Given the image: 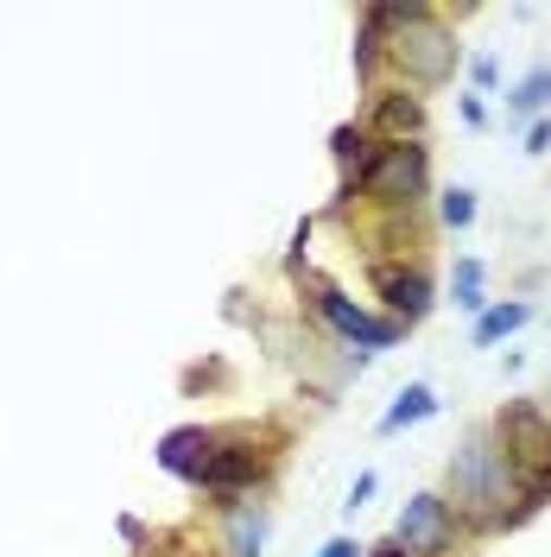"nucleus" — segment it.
Returning a JSON list of instances; mask_svg holds the SVG:
<instances>
[{
  "label": "nucleus",
  "instance_id": "obj_9",
  "mask_svg": "<svg viewBox=\"0 0 551 557\" xmlns=\"http://www.w3.org/2000/svg\"><path fill=\"white\" fill-rule=\"evenodd\" d=\"M267 525H273V513H267L260 500H229V507H222V552L229 557H260Z\"/></svg>",
  "mask_w": 551,
  "mask_h": 557
},
{
  "label": "nucleus",
  "instance_id": "obj_19",
  "mask_svg": "<svg viewBox=\"0 0 551 557\" xmlns=\"http://www.w3.org/2000/svg\"><path fill=\"white\" fill-rule=\"evenodd\" d=\"M317 557H362V545H355V539H330Z\"/></svg>",
  "mask_w": 551,
  "mask_h": 557
},
{
  "label": "nucleus",
  "instance_id": "obj_20",
  "mask_svg": "<svg viewBox=\"0 0 551 557\" xmlns=\"http://www.w3.org/2000/svg\"><path fill=\"white\" fill-rule=\"evenodd\" d=\"M368 557H406V552H400V545H393V539H387V545H375V552H368Z\"/></svg>",
  "mask_w": 551,
  "mask_h": 557
},
{
  "label": "nucleus",
  "instance_id": "obj_6",
  "mask_svg": "<svg viewBox=\"0 0 551 557\" xmlns=\"http://www.w3.org/2000/svg\"><path fill=\"white\" fill-rule=\"evenodd\" d=\"M393 545L406 557H450L456 552V513L444 494H413L406 513L393 520Z\"/></svg>",
  "mask_w": 551,
  "mask_h": 557
},
{
  "label": "nucleus",
  "instance_id": "obj_10",
  "mask_svg": "<svg viewBox=\"0 0 551 557\" xmlns=\"http://www.w3.org/2000/svg\"><path fill=\"white\" fill-rule=\"evenodd\" d=\"M368 127H375L380 146H387V139H418V127H425V102H418V96H375Z\"/></svg>",
  "mask_w": 551,
  "mask_h": 557
},
{
  "label": "nucleus",
  "instance_id": "obj_18",
  "mask_svg": "<svg viewBox=\"0 0 551 557\" xmlns=\"http://www.w3.org/2000/svg\"><path fill=\"white\" fill-rule=\"evenodd\" d=\"M368 494H375V475H355V487H348V513H355V507H362Z\"/></svg>",
  "mask_w": 551,
  "mask_h": 557
},
{
  "label": "nucleus",
  "instance_id": "obj_12",
  "mask_svg": "<svg viewBox=\"0 0 551 557\" xmlns=\"http://www.w3.org/2000/svg\"><path fill=\"white\" fill-rule=\"evenodd\" d=\"M431 412H438V393H431V386H406V393H400V399L387 406L380 431L393 437V431H406V424H418V418H431Z\"/></svg>",
  "mask_w": 551,
  "mask_h": 557
},
{
  "label": "nucleus",
  "instance_id": "obj_8",
  "mask_svg": "<svg viewBox=\"0 0 551 557\" xmlns=\"http://www.w3.org/2000/svg\"><path fill=\"white\" fill-rule=\"evenodd\" d=\"M375 285L380 298H387V311L400 330H413L418 317L431 311V278L418 273V267H400V260H375Z\"/></svg>",
  "mask_w": 551,
  "mask_h": 557
},
{
  "label": "nucleus",
  "instance_id": "obj_13",
  "mask_svg": "<svg viewBox=\"0 0 551 557\" xmlns=\"http://www.w3.org/2000/svg\"><path fill=\"white\" fill-rule=\"evenodd\" d=\"M526 317H532V305H494V311H482V323H476V348L501 343V336H514Z\"/></svg>",
  "mask_w": 551,
  "mask_h": 557
},
{
  "label": "nucleus",
  "instance_id": "obj_16",
  "mask_svg": "<svg viewBox=\"0 0 551 557\" xmlns=\"http://www.w3.org/2000/svg\"><path fill=\"white\" fill-rule=\"evenodd\" d=\"M438 215H444V228H469L476 222V190H444V203H438Z\"/></svg>",
  "mask_w": 551,
  "mask_h": 557
},
{
  "label": "nucleus",
  "instance_id": "obj_1",
  "mask_svg": "<svg viewBox=\"0 0 551 557\" xmlns=\"http://www.w3.org/2000/svg\"><path fill=\"white\" fill-rule=\"evenodd\" d=\"M368 20H375L380 33H393V58H400V70L413 76L418 89H438V83H450V70H456V38L438 26V13L431 7H368Z\"/></svg>",
  "mask_w": 551,
  "mask_h": 557
},
{
  "label": "nucleus",
  "instance_id": "obj_5",
  "mask_svg": "<svg viewBox=\"0 0 551 557\" xmlns=\"http://www.w3.org/2000/svg\"><path fill=\"white\" fill-rule=\"evenodd\" d=\"M507 462H501V450L488 444V437H476V444H463L456 450V462H450V487H456V507L463 513H476V520L494 525V500H507Z\"/></svg>",
  "mask_w": 551,
  "mask_h": 557
},
{
  "label": "nucleus",
  "instance_id": "obj_3",
  "mask_svg": "<svg viewBox=\"0 0 551 557\" xmlns=\"http://www.w3.org/2000/svg\"><path fill=\"white\" fill-rule=\"evenodd\" d=\"M501 462L526 487L532 507L551 500V418L539 406H507L501 412Z\"/></svg>",
  "mask_w": 551,
  "mask_h": 557
},
{
  "label": "nucleus",
  "instance_id": "obj_17",
  "mask_svg": "<svg viewBox=\"0 0 551 557\" xmlns=\"http://www.w3.org/2000/svg\"><path fill=\"white\" fill-rule=\"evenodd\" d=\"M551 146V121H532V134H526V152H546Z\"/></svg>",
  "mask_w": 551,
  "mask_h": 557
},
{
  "label": "nucleus",
  "instance_id": "obj_11",
  "mask_svg": "<svg viewBox=\"0 0 551 557\" xmlns=\"http://www.w3.org/2000/svg\"><path fill=\"white\" fill-rule=\"evenodd\" d=\"M209 437H216V431H209V424H184V431H172V437H166V444H159V462H166V469H172V475H191V469H197V462H204Z\"/></svg>",
  "mask_w": 551,
  "mask_h": 557
},
{
  "label": "nucleus",
  "instance_id": "obj_15",
  "mask_svg": "<svg viewBox=\"0 0 551 557\" xmlns=\"http://www.w3.org/2000/svg\"><path fill=\"white\" fill-rule=\"evenodd\" d=\"M456 305L463 311H482V260H456Z\"/></svg>",
  "mask_w": 551,
  "mask_h": 557
},
{
  "label": "nucleus",
  "instance_id": "obj_7",
  "mask_svg": "<svg viewBox=\"0 0 551 557\" xmlns=\"http://www.w3.org/2000/svg\"><path fill=\"white\" fill-rule=\"evenodd\" d=\"M317 317L343 336V343H355L362 355H375V348H393L406 330L393 323V317H375V311H362V305H348L336 285H317Z\"/></svg>",
  "mask_w": 551,
  "mask_h": 557
},
{
  "label": "nucleus",
  "instance_id": "obj_14",
  "mask_svg": "<svg viewBox=\"0 0 551 557\" xmlns=\"http://www.w3.org/2000/svg\"><path fill=\"white\" fill-rule=\"evenodd\" d=\"M507 108H514V114H526V108H551V70H532L514 96H507Z\"/></svg>",
  "mask_w": 551,
  "mask_h": 557
},
{
  "label": "nucleus",
  "instance_id": "obj_4",
  "mask_svg": "<svg viewBox=\"0 0 551 557\" xmlns=\"http://www.w3.org/2000/svg\"><path fill=\"white\" fill-rule=\"evenodd\" d=\"M425 177H431V152H425V139H387V146L375 139V159H368L362 190L400 215V209H413L418 197H425Z\"/></svg>",
  "mask_w": 551,
  "mask_h": 557
},
{
  "label": "nucleus",
  "instance_id": "obj_2",
  "mask_svg": "<svg viewBox=\"0 0 551 557\" xmlns=\"http://www.w3.org/2000/svg\"><path fill=\"white\" fill-rule=\"evenodd\" d=\"M267 469H273V450H260L254 437H229V431H216L209 450H204V462H197L184 482L197 487V494H209L216 507H229V500H247L254 487L267 482Z\"/></svg>",
  "mask_w": 551,
  "mask_h": 557
}]
</instances>
